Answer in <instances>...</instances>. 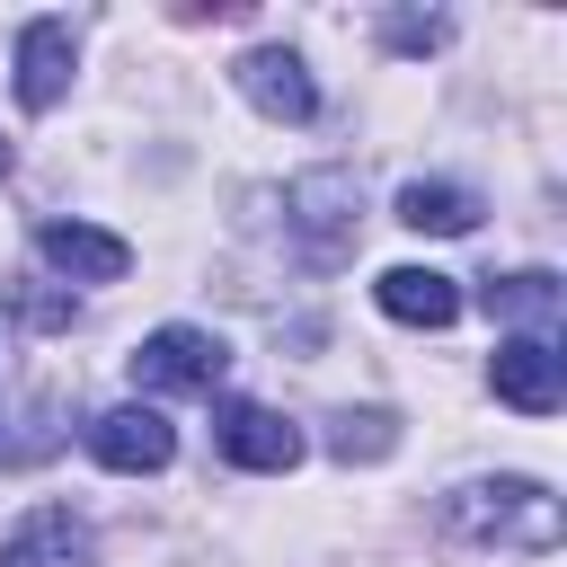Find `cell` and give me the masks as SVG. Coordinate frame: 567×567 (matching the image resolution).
<instances>
[{
    "mask_svg": "<svg viewBox=\"0 0 567 567\" xmlns=\"http://www.w3.org/2000/svg\"><path fill=\"white\" fill-rule=\"evenodd\" d=\"M89 452H97L106 470L142 478V470H168V461H177V434H168L159 408H106V416L89 425Z\"/></svg>",
    "mask_w": 567,
    "mask_h": 567,
    "instance_id": "obj_6",
    "label": "cell"
},
{
    "mask_svg": "<svg viewBox=\"0 0 567 567\" xmlns=\"http://www.w3.org/2000/svg\"><path fill=\"white\" fill-rule=\"evenodd\" d=\"M292 230L310 239L319 266H337V257L354 248V177H346V168L301 177V186H292Z\"/></svg>",
    "mask_w": 567,
    "mask_h": 567,
    "instance_id": "obj_5",
    "label": "cell"
},
{
    "mask_svg": "<svg viewBox=\"0 0 567 567\" xmlns=\"http://www.w3.org/2000/svg\"><path fill=\"white\" fill-rule=\"evenodd\" d=\"M372 292H381V310H390L399 328H452V319H461V284L434 275V266H390Z\"/></svg>",
    "mask_w": 567,
    "mask_h": 567,
    "instance_id": "obj_10",
    "label": "cell"
},
{
    "mask_svg": "<svg viewBox=\"0 0 567 567\" xmlns=\"http://www.w3.org/2000/svg\"><path fill=\"white\" fill-rule=\"evenodd\" d=\"M487 381H496V399L523 408V416H549V408L567 399V363H558L549 337H505L496 363H487Z\"/></svg>",
    "mask_w": 567,
    "mask_h": 567,
    "instance_id": "obj_4",
    "label": "cell"
},
{
    "mask_svg": "<svg viewBox=\"0 0 567 567\" xmlns=\"http://www.w3.org/2000/svg\"><path fill=\"white\" fill-rule=\"evenodd\" d=\"M399 221L434 230V239H461V230H478V204L461 186H443V177H416V186H399Z\"/></svg>",
    "mask_w": 567,
    "mask_h": 567,
    "instance_id": "obj_12",
    "label": "cell"
},
{
    "mask_svg": "<svg viewBox=\"0 0 567 567\" xmlns=\"http://www.w3.org/2000/svg\"><path fill=\"white\" fill-rule=\"evenodd\" d=\"M62 89H71V27H62V18L18 27V106H27V115H44Z\"/></svg>",
    "mask_w": 567,
    "mask_h": 567,
    "instance_id": "obj_8",
    "label": "cell"
},
{
    "mask_svg": "<svg viewBox=\"0 0 567 567\" xmlns=\"http://www.w3.org/2000/svg\"><path fill=\"white\" fill-rule=\"evenodd\" d=\"M230 372V346L213 328H151L133 346V381L142 390H221Z\"/></svg>",
    "mask_w": 567,
    "mask_h": 567,
    "instance_id": "obj_2",
    "label": "cell"
},
{
    "mask_svg": "<svg viewBox=\"0 0 567 567\" xmlns=\"http://www.w3.org/2000/svg\"><path fill=\"white\" fill-rule=\"evenodd\" d=\"M443 532L452 540H478V549H532L549 558L558 549V496L540 478H478L443 505Z\"/></svg>",
    "mask_w": 567,
    "mask_h": 567,
    "instance_id": "obj_1",
    "label": "cell"
},
{
    "mask_svg": "<svg viewBox=\"0 0 567 567\" xmlns=\"http://www.w3.org/2000/svg\"><path fill=\"white\" fill-rule=\"evenodd\" d=\"M337 461H381V452H399V416H381V408H363V416H337Z\"/></svg>",
    "mask_w": 567,
    "mask_h": 567,
    "instance_id": "obj_14",
    "label": "cell"
},
{
    "mask_svg": "<svg viewBox=\"0 0 567 567\" xmlns=\"http://www.w3.org/2000/svg\"><path fill=\"white\" fill-rule=\"evenodd\" d=\"M0 177H9V142H0Z\"/></svg>",
    "mask_w": 567,
    "mask_h": 567,
    "instance_id": "obj_16",
    "label": "cell"
},
{
    "mask_svg": "<svg viewBox=\"0 0 567 567\" xmlns=\"http://www.w3.org/2000/svg\"><path fill=\"white\" fill-rule=\"evenodd\" d=\"M0 567H89V532L71 505H35L9 540H0Z\"/></svg>",
    "mask_w": 567,
    "mask_h": 567,
    "instance_id": "obj_9",
    "label": "cell"
},
{
    "mask_svg": "<svg viewBox=\"0 0 567 567\" xmlns=\"http://www.w3.org/2000/svg\"><path fill=\"white\" fill-rule=\"evenodd\" d=\"M381 35H390L399 53H434V44H443V18H390Z\"/></svg>",
    "mask_w": 567,
    "mask_h": 567,
    "instance_id": "obj_15",
    "label": "cell"
},
{
    "mask_svg": "<svg viewBox=\"0 0 567 567\" xmlns=\"http://www.w3.org/2000/svg\"><path fill=\"white\" fill-rule=\"evenodd\" d=\"M35 248H44L62 275H80V284H115V275L133 266V248H124L115 230H89V221H44Z\"/></svg>",
    "mask_w": 567,
    "mask_h": 567,
    "instance_id": "obj_11",
    "label": "cell"
},
{
    "mask_svg": "<svg viewBox=\"0 0 567 567\" xmlns=\"http://www.w3.org/2000/svg\"><path fill=\"white\" fill-rule=\"evenodd\" d=\"M213 443H221V461H239V470H292V461H301V425L275 416V408H257V399H221Z\"/></svg>",
    "mask_w": 567,
    "mask_h": 567,
    "instance_id": "obj_3",
    "label": "cell"
},
{
    "mask_svg": "<svg viewBox=\"0 0 567 567\" xmlns=\"http://www.w3.org/2000/svg\"><path fill=\"white\" fill-rule=\"evenodd\" d=\"M239 89H248V106L275 115V124H310V115H319V89H310L301 53H284V44H257V53L239 62Z\"/></svg>",
    "mask_w": 567,
    "mask_h": 567,
    "instance_id": "obj_7",
    "label": "cell"
},
{
    "mask_svg": "<svg viewBox=\"0 0 567 567\" xmlns=\"http://www.w3.org/2000/svg\"><path fill=\"white\" fill-rule=\"evenodd\" d=\"M487 310L496 319H532V337H540L558 319V275H540V266L532 275H505V284H487Z\"/></svg>",
    "mask_w": 567,
    "mask_h": 567,
    "instance_id": "obj_13",
    "label": "cell"
}]
</instances>
